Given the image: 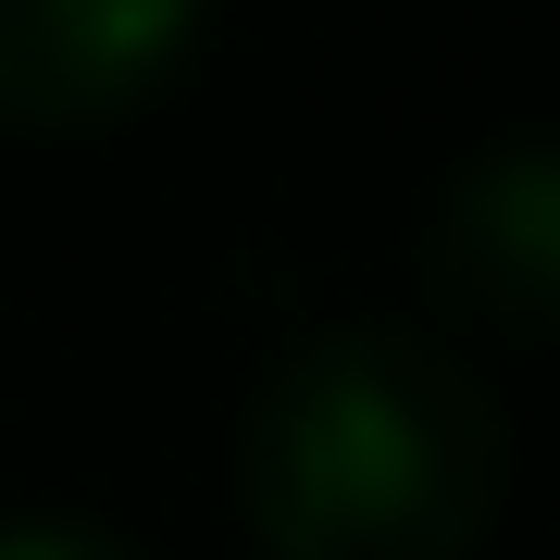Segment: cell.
I'll return each mask as SVG.
<instances>
[{"label":"cell","instance_id":"4","mask_svg":"<svg viewBox=\"0 0 560 560\" xmlns=\"http://www.w3.org/2000/svg\"><path fill=\"white\" fill-rule=\"evenodd\" d=\"M0 560H138V548L75 511H0Z\"/></svg>","mask_w":560,"mask_h":560},{"label":"cell","instance_id":"3","mask_svg":"<svg viewBox=\"0 0 560 560\" xmlns=\"http://www.w3.org/2000/svg\"><path fill=\"white\" fill-rule=\"evenodd\" d=\"M423 275L499 337H548L560 324V162L536 138L460 162L436 187V224H423Z\"/></svg>","mask_w":560,"mask_h":560},{"label":"cell","instance_id":"1","mask_svg":"<svg viewBox=\"0 0 560 560\" xmlns=\"http://www.w3.org/2000/svg\"><path fill=\"white\" fill-rule=\"evenodd\" d=\"M511 499V423L423 324H324L261 374L237 511L261 560H474Z\"/></svg>","mask_w":560,"mask_h":560},{"label":"cell","instance_id":"2","mask_svg":"<svg viewBox=\"0 0 560 560\" xmlns=\"http://www.w3.org/2000/svg\"><path fill=\"white\" fill-rule=\"evenodd\" d=\"M212 50L200 0H0V125L13 138H101L175 101Z\"/></svg>","mask_w":560,"mask_h":560}]
</instances>
